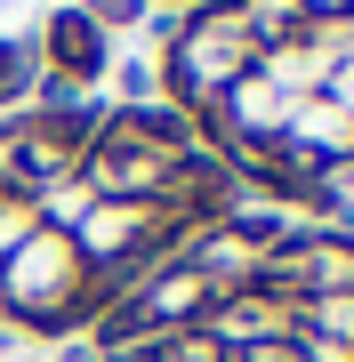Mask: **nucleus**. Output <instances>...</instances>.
I'll use <instances>...</instances> for the list:
<instances>
[{"mask_svg":"<svg viewBox=\"0 0 354 362\" xmlns=\"http://www.w3.org/2000/svg\"><path fill=\"white\" fill-rule=\"evenodd\" d=\"M16 89H25V57H16V49H8V40H0V105H8Z\"/></svg>","mask_w":354,"mask_h":362,"instance_id":"3","label":"nucleus"},{"mask_svg":"<svg viewBox=\"0 0 354 362\" xmlns=\"http://www.w3.org/2000/svg\"><path fill=\"white\" fill-rule=\"evenodd\" d=\"M97 306H105V290H97V274H89V258H81V242L65 226H33L0 258V322L57 338L73 322H97Z\"/></svg>","mask_w":354,"mask_h":362,"instance_id":"1","label":"nucleus"},{"mask_svg":"<svg viewBox=\"0 0 354 362\" xmlns=\"http://www.w3.org/2000/svg\"><path fill=\"white\" fill-rule=\"evenodd\" d=\"M40 57H49V81H65V89L105 81V33H97V16L89 8H57L49 33H40Z\"/></svg>","mask_w":354,"mask_h":362,"instance_id":"2","label":"nucleus"}]
</instances>
